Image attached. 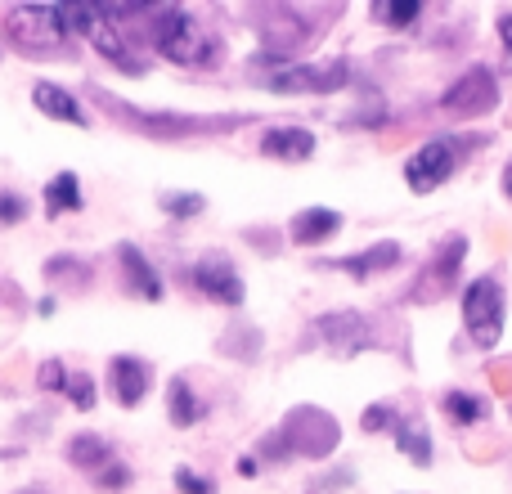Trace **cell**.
Returning a JSON list of instances; mask_svg holds the SVG:
<instances>
[{"label": "cell", "instance_id": "1", "mask_svg": "<svg viewBox=\"0 0 512 494\" xmlns=\"http://www.w3.org/2000/svg\"><path fill=\"white\" fill-rule=\"evenodd\" d=\"M149 36L171 63H189V68H203V63H216V50L221 45L176 5H162L158 14L149 18Z\"/></svg>", "mask_w": 512, "mask_h": 494}, {"label": "cell", "instance_id": "2", "mask_svg": "<svg viewBox=\"0 0 512 494\" xmlns=\"http://www.w3.org/2000/svg\"><path fill=\"white\" fill-rule=\"evenodd\" d=\"M5 32L23 54H54L68 41L59 5H14L5 14Z\"/></svg>", "mask_w": 512, "mask_h": 494}, {"label": "cell", "instance_id": "3", "mask_svg": "<svg viewBox=\"0 0 512 494\" xmlns=\"http://www.w3.org/2000/svg\"><path fill=\"white\" fill-rule=\"evenodd\" d=\"M463 324L481 351H495L504 337V288L495 274H481L463 288Z\"/></svg>", "mask_w": 512, "mask_h": 494}, {"label": "cell", "instance_id": "4", "mask_svg": "<svg viewBox=\"0 0 512 494\" xmlns=\"http://www.w3.org/2000/svg\"><path fill=\"white\" fill-rule=\"evenodd\" d=\"M486 144V135H472V140H454V135H441V140H427L423 149L414 153V158L405 162V180L414 194H432L436 185H445V180L454 176V167H459V153L463 149H481Z\"/></svg>", "mask_w": 512, "mask_h": 494}, {"label": "cell", "instance_id": "5", "mask_svg": "<svg viewBox=\"0 0 512 494\" xmlns=\"http://www.w3.org/2000/svg\"><path fill=\"white\" fill-rule=\"evenodd\" d=\"M95 104L108 108L117 117H131L140 131H153V135H198V131H221V126H239L248 117H180V113H144V108H131L126 99H113L104 90H95Z\"/></svg>", "mask_w": 512, "mask_h": 494}, {"label": "cell", "instance_id": "6", "mask_svg": "<svg viewBox=\"0 0 512 494\" xmlns=\"http://www.w3.org/2000/svg\"><path fill=\"white\" fill-rule=\"evenodd\" d=\"M351 81V63L328 59V63H288V68L270 72V90L279 95H333Z\"/></svg>", "mask_w": 512, "mask_h": 494}, {"label": "cell", "instance_id": "7", "mask_svg": "<svg viewBox=\"0 0 512 494\" xmlns=\"http://www.w3.org/2000/svg\"><path fill=\"white\" fill-rule=\"evenodd\" d=\"M283 441L297 454H306V459H324V454H333V445L342 441V427H337V418H328L324 409L301 405L283 418Z\"/></svg>", "mask_w": 512, "mask_h": 494}, {"label": "cell", "instance_id": "8", "mask_svg": "<svg viewBox=\"0 0 512 494\" xmlns=\"http://www.w3.org/2000/svg\"><path fill=\"white\" fill-rule=\"evenodd\" d=\"M495 104H499V86H495V72H490L486 63H472V68L441 95V108L454 117H486Z\"/></svg>", "mask_w": 512, "mask_h": 494}, {"label": "cell", "instance_id": "9", "mask_svg": "<svg viewBox=\"0 0 512 494\" xmlns=\"http://www.w3.org/2000/svg\"><path fill=\"white\" fill-rule=\"evenodd\" d=\"M189 279H194V288L203 292L207 301H221V306H243V297H248V288H243V279H239L230 256L207 252L203 261L189 270Z\"/></svg>", "mask_w": 512, "mask_h": 494}, {"label": "cell", "instance_id": "10", "mask_svg": "<svg viewBox=\"0 0 512 494\" xmlns=\"http://www.w3.org/2000/svg\"><path fill=\"white\" fill-rule=\"evenodd\" d=\"M463 256H468V239H463V234H454V239H445L436 247L423 279H418V288H414V301H432V297H441V292H450L454 279H459Z\"/></svg>", "mask_w": 512, "mask_h": 494}, {"label": "cell", "instance_id": "11", "mask_svg": "<svg viewBox=\"0 0 512 494\" xmlns=\"http://www.w3.org/2000/svg\"><path fill=\"white\" fill-rule=\"evenodd\" d=\"M117 261H122V283H126V292L131 297H140V301H162V274L149 265V256L140 252L135 243H122L117 247Z\"/></svg>", "mask_w": 512, "mask_h": 494}, {"label": "cell", "instance_id": "12", "mask_svg": "<svg viewBox=\"0 0 512 494\" xmlns=\"http://www.w3.org/2000/svg\"><path fill=\"white\" fill-rule=\"evenodd\" d=\"M315 333L333 346L337 355H351L364 346V333H369V319L360 310H333V315H319L315 319Z\"/></svg>", "mask_w": 512, "mask_h": 494}, {"label": "cell", "instance_id": "13", "mask_svg": "<svg viewBox=\"0 0 512 494\" xmlns=\"http://www.w3.org/2000/svg\"><path fill=\"white\" fill-rule=\"evenodd\" d=\"M108 373H113V396H117V405H122V409H135L144 396H149V387H153L149 364L135 360V355H113Z\"/></svg>", "mask_w": 512, "mask_h": 494}, {"label": "cell", "instance_id": "14", "mask_svg": "<svg viewBox=\"0 0 512 494\" xmlns=\"http://www.w3.org/2000/svg\"><path fill=\"white\" fill-rule=\"evenodd\" d=\"M261 153L274 162H310L315 158V135L306 126H270L261 135Z\"/></svg>", "mask_w": 512, "mask_h": 494}, {"label": "cell", "instance_id": "15", "mask_svg": "<svg viewBox=\"0 0 512 494\" xmlns=\"http://www.w3.org/2000/svg\"><path fill=\"white\" fill-rule=\"evenodd\" d=\"M32 104L41 108L45 117H54V122H68V126H90L86 122V108L77 104V95L63 86H54V81H36L32 86Z\"/></svg>", "mask_w": 512, "mask_h": 494}, {"label": "cell", "instance_id": "16", "mask_svg": "<svg viewBox=\"0 0 512 494\" xmlns=\"http://www.w3.org/2000/svg\"><path fill=\"white\" fill-rule=\"evenodd\" d=\"M342 230V212H333V207H306V212L292 216V243L301 247H315L324 239H333V234Z\"/></svg>", "mask_w": 512, "mask_h": 494}, {"label": "cell", "instance_id": "17", "mask_svg": "<svg viewBox=\"0 0 512 494\" xmlns=\"http://www.w3.org/2000/svg\"><path fill=\"white\" fill-rule=\"evenodd\" d=\"M342 274H351V279H373V274L391 270V265H400V243H373L369 252H355V256H342V261H333Z\"/></svg>", "mask_w": 512, "mask_h": 494}, {"label": "cell", "instance_id": "18", "mask_svg": "<svg viewBox=\"0 0 512 494\" xmlns=\"http://www.w3.org/2000/svg\"><path fill=\"white\" fill-rule=\"evenodd\" d=\"M68 463H72V468L95 472V477H99L108 463H117V454H113V445H108L104 436L81 432V436H72V441H68Z\"/></svg>", "mask_w": 512, "mask_h": 494}, {"label": "cell", "instance_id": "19", "mask_svg": "<svg viewBox=\"0 0 512 494\" xmlns=\"http://www.w3.org/2000/svg\"><path fill=\"white\" fill-rule=\"evenodd\" d=\"M396 450L405 454L409 463H418V468H432V436H427L423 418H396Z\"/></svg>", "mask_w": 512, "mask_h": 494}, {"label": "cell", "instance_id": "20", "mask_svg": "<svg viewBox=\"0 0 512 494\" xmlns=\"http://www.w3.org/2000/svg\"><path fill=\"white\" fill-rule=\"evenodd\" d=\"M167 409H171V423L176 427H194V423H203V400L194 396V387H189L185 378H171V387H167Z\"/></svg>", "mask_w": 512, "mask_h": 494}, {"label": "cell", "instance_id": "21", "mask_svg": "<svg viewBox=\"0 0 512 494\" xmlns=\"http://www.w3.org/2000/svg\"><path fill=\"white\" fill-rule=\"evenodd\" d=\"M63 212H81V180L72 171H59L45 185V216H63Z\"/></svg>", "mask_w": 512, "mask_h": 494}, {"label": "cell", "instance_id": "22", "mask_svg": "<svg viewBox=\"0 0 512 494\" xmlns=\"http://www.w3.org/2000/svg\"><path fill=\"white\" fill-rule=\"evenodd\" d=\"M445 414L468 427V423H486L490 405L481 396H472V391H445Z\"/></svg>", "mask_w": 512, "mask_h": 494}, {"label": "cell", "instance_id": "23", "mask_svg": "<svg viewBox=\"0 0 512 494\" xmlns=\"http://www.w3.org/2000/svg\"><path fill=\"white\" fill-rule=\"evenodd\" d=\"M418 14H423V5H418V0H373V18H378V23L409 27Z\"/></svg>", "mask_w": 512, "mask_h": 494}, {"label": "cell", "instance_id": "24", "mask_svg": "<svg viewBox=\"0 0 512 494\" xmlns=\"http://www.w3.org/2000/svg\"><path fill=\"white\" fill-rule=\"evenodd\" d=\"M158 203H162V212H167V216H176V221H189V216H198L207 207V198L203 194H162Z\"/></svg>", "mask_w": 512, "mask_h": 494}, {"label": "cell", "instance_id": "25", "mask_svg": "<svg viewBox=\"0 0 512 494\" xmlns=\"http://www.w3.org/2000/svg\"><path fill=\"white\" fill-rule=\"evenodd\" d=\"M63 396H68L77 409H95V382H90L86 373H68V382H63Z\"/></svg>", "mask_w": 512, "mask_h": 494}, {"label": "cell", "instance_id": "26", "mask_svg": "<svg viewBox=\"0 0 512 494\" xmlns=\"http://www.w3.org/2000/svg\"><path fill=\"white\" fill-rule=\"evenodd\" d=\"M27 198H18V194H0V230H9V225H23L27 221Z\"/></svg>", "mask_w": 512, "mask_h": 494}, {"label": "cell", "instance_id": "27", "mask_svg": "<svg viewBox=\"0 0 512 494\" xmlns=\"http://www.w3.org/2000/svg\"><path fill=\"white\" fill-rule=\"evenodd\" d=\"M36 382H41L45 391H63V382H68V364H63V360H45L41 369H36Z\"/></svg>", "mask_w": 512, "mask_h": 494}, {"label": "cell", "instance_id": "28", "mask_svg": "<svg viewBox=\"0 0 512 494\" xmlns=\"http://www.w3.org/2000/svg\"><path fill=\"white\" fill-rule=\"evenodd\" d=\"M364 423V432H387V427H396V409H387V405H369V414L360 418Z\"/></svg>", "mask_w": 512, "mask_h": 494}, {"label": "cell", "instance_id": "29", "mask_svg": "<svg viewBox=\"0 0 512 494\" xmlns=\"http://www.w3.org/2000/svg\"><path fill=\"white\" fill-rule=\"evenodd\" d=\"M176 490L180 494H216L212 481L198 477V472H189V468H176Z\"/></svg>", "mask_w": 512, "mask_h": 494}, {"label": "cell", "instance_id": "30", "mask_svg": "<svg viewBox=\"0 0 512 494\" xmlns=\"http://www.w3.org/2000/svg\"><path fill=\"white\" fill-rule=\"evenodd\" d=\"M99 486L104 490H126L131 486V468H126V463H108V468L99 472Z\"/></svg>", "mask_w": 512, "mask_h": 494}, {"label": "cell", "instance_id": "31", "mask_svg": "<svg viewBox=\"0 0 512 494\" xmlns=\"http://www.w3.org/2000/svg\"><path fill=\"white\" fill-rule=\"evenodd\" d=\"M499 36H504V68L512 72V14H499Z\"/></svg>", "mask_w": 512, "mask_h": 494}, {"label": "cell", "instance_id": "32", "mask_svg": "<svg viewBox=\"0 0 512 494\" xmlns=\"http://www.w3.org/2000/svg\"><path fill=\"white\" fill-rule=\"evenodd\" d=\"M256 468H261V463H256V459H239V472H243V477H252Z\"/></svg>", "mask_w": 512, "mask_h": 494}, {"label": "cell", "instance_id": "33", "mask_svg": "<svg viewBox=\"0 0 512 494\" xmlns=\"http://www.w3.org/2000/svg\"><path fill=\"white\" fill-rule=\"evenodd\" d=\"M504 194L512 198V162H508V171H504Z\"/></svg>", "mask_w": 512, "mask_h": 494}, {"label": "cell", "instance_id": "34", "mask_svg": "<svg viewBox=\"0 0 512 494\" xmlns=\"http://www.w3.org/2000/svg\"><path fill=\"white\" fill-rule=\"evenodd\" d=\"M27 494H32V490H27Z\"/></svg>", "mask_w": 512, "mask_h": 494}]
</instances>
